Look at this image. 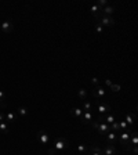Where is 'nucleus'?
Segmentation results:
<instances>
[{
    "label": "nucleus",
    "mask_w": 138,
    "mask_h": 155,
    "mask_svg": "<svg viewBox=\"0 0 138 155\" xmlns=\"http://www.w3.org/2000/svg\"><path fill=\"white\" fill-rule=\"evenodd\" d=\"M130 134H131V132H120L118 133V141L120 143V145L123 147L124 149L127 151H130L131 149V145L128 144V140H130Z\"/></svg>",
    "instance_id": "obj_1"
},
{
    "label": "nucleus",
    "mask_w": 138,
    "mask_h": 155,
    "mask_svg": "<svg viewBox=\"0 0 138 155\" xmlns=\"http://www.w3.org/2000/svg\"><path fill=\"white\" fill-rule=\"evenodd\" d=\"M90 125H91L94 129H97V130H98V133H101V134H107V133H109V132L112 130L109 125L105 123V122H102V121H100V119L93 121Z\"/></svg>",
    "instance_id": "obj_2"
},
{
    "label": "nucleus",
    "mask_w": 138,
    "mask_h": 155,
    "mask_svg": "<svg viewBox=\"0 0 138 155\" xmlns=\"http://www.w3.org/2000/svg\"><path fill=\"white\" fill-rule=\"evenodd\" d=\"M68 147H69V141L66 138H64V137H58V138H55L53 141V148L55 149V151H58V152L66 149Z\"/></svg>",
    "instance_id": "obj_3"
},
{
    "label": "nucleus",
    "mask_w": 138,
    "mask_h": 155,
    "mask_svg": "<svg viewBox=\"0 0 138 155\" xmlns=\"http://www.w3.org/2000/svg\"><path fill=\"white\" fill-rule=\"evenodd\" d=\"M95 19H97V22L98 24H101L102 26H113L115 25V19L112 18V17H108V15H104L102 14V11H101V14H98L97 17H95Z\"/></svg>",
    "instance_id": "obj_4"
},
{
    "label": "nucleus",
    "mask_w": 138,
    "mask_h": 155,
    "mask_svg": "<svg viewBox=\"0 0 138 155\" xmlns=\"http://www.w3.org/2000/svg\"><path fill=\"white\" fill-rule=\"evenodd\" d=\"M95 110L100 112L101 115H105V114H109L112 111V107L109 105L108 103H105V101L98 100V103H95Z\"/></svg>",
    "instance_id": "obj_5"
},
{
    "label": "nucleus",
    "mask_w": 138,
    "mask_h": 155,
    "mask_svg": "<svg viewBox=\"0 0 138 155\" xmlns=\"http://www.w3.org/2000/svg\"><path fill=\"white\" fill-rule=\"evenodd\" d=\"M91 94H93V97L97 100H104L105 96H107V89L102 86H94L93 90H91Z\"/></svg>",
    "instance_id": "obj_6"
},
{
    "label": "nucleus",
    "mask_w": 138,
    "mask_h": 155,
    "mask_svg": "<svg viewBox=\"0 0 138 155\" xmlns=\"http://www.w3.org/2000/svg\"><path fill=\"white\" fill-rule=\"evenodd\" d=\"M36 138H38V141L40 144H43V145H47V144L51 141V136L47 133V132L44 130H40L36 133Z\"/></svg>",
    "instance_id": "obj_7"
},
{
    "label": "nucleus",
    "mask_w": 138,
    "mask_h": 155,
    "mask_svg": "<svg viewBox=\"0 0 138 155\" xmlns=\"http://www.w3.org/2000/svg\"><path fill=\"white\" fill-rule=\"evenodd\" d=\"M93 121H95L94 119V112L93 111H83V115L80 116V122H82V123L90 125Z\"/></svg>",
    "instance_id": "obj_8"
},
{
    "label": "nucleus",
    "mask_w": 138,
    "mask_h": 155,
    "mask_svg": "<svg viewBox=\"0 0 138 155\" xmlns=\"http://www.w3.org/2000/svg\"><path fill=\"white\" fill-rule=\"evenodd\" d=\"M98 119H100V121H102V122H105V123H108L109 126L118 121L116 115H115V114H111V112H109V114H105V115H101V116H98Z\"/></svg>",
    "instance_id": "obj_9"
},
{
    "label": "nucleus",
    "mask_w": 138,
    "mask_h": 155,
    "mask_svg": "<svg viewBox=\"0 0 138 155\" xmlns=\"http://www.w3.org/2000/svg\"><path fill=\"white\" fill-rule=\"evenodd\" d=\"M102 149V154L104 155H118V149L113 144H105Z\"/></svg>",
    "instance_id": "obj_10"
},
{
    "label": "nucleus",
    "mask_w": 138,
    "mask_h": 155,
    "mask_svg": "<svg viewBox=\"0 0 138 155\" xmlns=\"http://www.w3.org/2000/svg\"><path fill=\"white\" fill-rule=\"evenodd\" d=\"M0 29H1V32L3 33H11L13 32V29H14V25H13V22L11 21H3L1 22V25H0Z\"/></svg>",
    "instance_id": "obj_11"
},
{
    "label": "nucleus",
    "mask_w": 138,
    "mask_h": 155,
    "mask_svg": "<svg viewBox=\"0 0 138 155\" xmlns=\"http://www.w3.org/2000/svg\"><path fill=\"white\" fill-rule=\"evenodd\" d=\"M105 136H107L108 144H113V145H115V143H118V133H115V132L111 130L109 133H107Z\"/></svg>",
    "instance_id": "obj_12"
},
{
    "label": "nucleus",
    "mask_w": 138,
    "mask_h": 155,
    "mask_svg": "<svg viewBox=\"0 0 138 155\" xmlns=\"http://www.w3.org/2000/svg\"><path fill=\"white\" fill-rule=\"evenodd\" d=\"M128 144H130L131 147H137V145H138V136H137V132H135V130H131Z\"/></svg>",
    "instance_id": "obj_13"
},
{
    "label": "nucleus",
    "mask_w": 138,
    "mask_h": 155,
    "mask_svg": "<svg viewBox=\"0 0 138 155\" xmlns=\"http://www.w3.org/2000/svg\"><path fill=\"white\" fill-rule=\"evenodd\" d=\"M4 119L7 121V123H13V122H15V119H17V114L8 111L4 114Z\"/></svg>",
    "instance_id": "obj_14"
},
{
    "label": "nucleus",
    "mask_w": 138,
    "mask_h": 155,
    "mask_svg": "<svg viewBox=\"0 0 138 155\" xmlns=\"http://www.w3.org/2000/svg\"><path fill=\"white\" fill-rule=\"evenodd\" d=\"M69 114H70L72 116H75V118L80 119V116L83 115V110H82V108H77V107H75V108H72V110L69 111Z\"/></svg>",
    "instance_id": "obj_15"
},
{
    "label": "nucleus",
    "mask_w": 138,
    "mask_h": 155,
    "mask_svg": "<svg viewBox=\"0 0 138 155\" xmlns=\"http://www.w3.org/2000/svg\"><path fill=\"white\" fill-rule=\"evenodd\" d=\"M93 103L90 101V100H84L82 103V110L83 111H93Z\"/></svg>",
    "instance_id": "obj_16"
},
{
    "label": "nucleus",
    "mask_w": 138,
    "mask_h": 155,
    "mask_svg": "<svg viewBox=\"0 0 138 155\" xmlns=\"http://www.w3.org/2000/svg\"><path fill=\"white\" fill-rule=\"evenodd\" d=\"M101 11H102V14H104V15H108V17H111L113 12H115V8H113L112 6H109V4H108V6L102 7V10H101Z\"/></svg>",
    "instance_id": "obj_17"
},
{
    "label": "nucleus",
    "mask_w": 138,
    "mask_h": 155,
    "mask_svg": "<svg viewBox=\"0 0 138 155\" xmlns=\"http://www.w3.org/2000/svg\"><path fill=\"white\" fill-rule=\"evenodd\" d=\"M101 10H102V7H100L98 4H93V6H91V14H93L94 18L98 14H101Z\"/></svg>",
    "instance_id": "obj_18"
},
{
    "label": "nucleus",
    "mask_w": 138,
    "mask_h": 155,
    "mask_svg": "<svg viewBox=\"0 0 138 155\" xmlns=\"http://www.w3.org/2000/svg\"><path fill=\"white\" fill-rule=\"evenodd\" d=\"M118 123H119L120 132H128L130 130V126L126 123V121H118Z\"/></svg>",
    "instance_id": "obj_19"
},
{
    "label": "nucleus",
    "mask_w": 138,
    "mask_h": 155,
    "mask_svg": "<svg viewBox=\"0 0 138 155\" xmlns=\"http://www.w3.org/2000/svg\"><path fill=\"white\" fill-rule=\"evenodd\" d=\"M126 123L128 125V126H133V125H134V114H130V112H128V114H126Z\"/></svg>",
    "instance_id": "obj_20"
},
{
    "label": "nucleus",
    "mask_w": 138,
    "mask_h": 155,
    "mask_svg": "<svg viewBox=\"0 0 138 155\" xmlns=\"http://www.w3.org/2000/svg\"><path fill=\"white\" fill-rule=\"evenodd\" d=\"M88 151V145H86V144H79L77 145V152L80 155H83L84 152H87Z\"/></svg>",
    "instance_id": "obj_21"
},
{
    "label": "nucleus",
    "mask_w": 138,
    "mask_h": 155,
    "mask_svg": "<svg viewBox=\"0 0 138 155\" xmlns=\"http://www.w3.org/2000/svg\"><path fill=\"white\" fill-rule=\"evenodd\" d=\"M77 94H79V99L80 100H87V90L86 89H79V92H77Z\"/></svg>",
    "instance_id": "obj_22"
},
{
    "label": "nucleus",
    "mask_w": 138,
    "mask_h": 155,
    "mask_svg": "<svg viewBox=\"0 0 138 155\" xmlns=\"http://www.w3.org/2000/svg\"><path fill=\"white\" fill-rule=\"evenodd\" d=\"M17 115H21V116H28V110H26L25 107H18V110H17Z\"/></svg>",
    "instance_id": "obj_23"
},
{
    "label": "nucleus",
    "mask_w": 138,
    "mask_h": 155,
    "mask_svg": "<svg viewBox=\"0 0 138 155\" xmlns=\"http://www.w3.org/2000/svg\"><path fill=\"white\" fill-rule=\"evenodd\" d=\"M0 133H8V123L0 122Z\"/></svg>",
    "instance_id": "obj_24"
},
{
    "label": "nucleus",
    "mask_w": 138,
    "mask_h": 155,
    "mask_svg": "<svg viewBox=\"0 0 138 155\" xmlns=\"http://www.w3.org/2000/svg\"><path fill=\"white\" fill-rule=\"evenodd\" d=\"M94 28H95V31H97V33H104V26H102L101 24H98V22H95Z\"/></svg>",
    "instance_id": "obj_25"
},
{
    "label": "nucleus",
    "mask_w": 138,
    "mask_h": 155,
    "mask_svg": "<svg viewBox=\"0 0 138 155\" xmlns=\"http://www.w3.org/2000/svg\"><path fill=\"white\" fill-rule=\"evenodd\" d=\"M112 92H120V85H115V83H112V86L109 87Z\"/></svg>",
    "instance_id": "obj_26"
},
{
    "label": "nucleus",
    "mask_w": 138,
    "mask_h": 155,
    "mask_svg": "<svg viewBox=\"0 0 138 155\" xmlns=\"http://www.w3.org/2000/svg\"><path fill=\"white\" fill-rule=\"evenodd\" d=\"M6 96H7L6 92L0 89V101H6Z\"/></svg>",
    "instance_id": "obj_27"
},
{
    "label": "nucleus",
    "mask_w": 138,
    "mask_h": 155,
    "mask_svg": "<svg viewBox=\"0 0 138 155\" xmlns=\"http://www.w3.org/2000/svg\"><path fill=\"white\" fill-rule=\"evenodd\" d=\"M49 154H50V155H58L59 152H58V151H55L54 148H49Z\"/></svg>",
    "instance_id": "obj_28"
},
{
    "label": "nucleus",
    "mask_w": 138,
    "mask_h": 155,
    "mask_svg": "<svg viewBox=\"0 0 138 155\" xmlns=\"http://www.w3.org/2000/svg\"><path fill=\"white\" fill-rule=\"evenodd\" d=\"M91 82H93V85H95V86H100V81H98L97 78H93V79H91Z\"/></svg>",
    "instance_id": "obj_29"
},
{
    "label": "nucleus",
    "mask_w": 138,
    "mask_h": 155,
    "mask_svg": "<svg viewBox=\"0 0 138 155\" xmlns=\"http://www.w3.org/2000/svg\"><path fill=\"white\" fill-rule=\"evenodd\" d=\"M4 108H6V103H4V101H0V111L4 110Z\"/></svg>",
    "instance_id": "obj_30"
},
{
    "label": "nucleus",
    "mask_w": 138,
    "mask_h": 155,
    "mask_svg": "<svg viewBox=\"0 0 138 155\" xmlns=\"http://www.w3.org/2000/svg\"><path fill=\"white\" fill-rule=\"evenodd\" d=\"M105 85H107L108 87H111V86H112V81H109V79H107V81H105Z\"/></svg>",
    "instance_id": "obj_31"
},
{
    "label": "nucleus",
    "mask_w": 138,
    "mask_h": 155,
    "mask_svg": "<svg viewBox=\"0 0 138 155\" xmlns=\"http://www.w3.org/2000/svg\"><path fill=\"white\" fill-rule=\"evenodd\" d=\"M0 122H4V114L0 111Z\"/></svg>",
    "instance_id": "obj_32"
},
{
    "label": "nucleus",
    "mask_w": 138,
    "mask_h": 155,
    "mask_svg": "<svg viewBox=\"0 0 138 155\" xmlns=\"http://www.w3.org/2000/svg\"><path fill=\"white\" fill-rule=\"evenodd\" d=\"M133 152H134V154H137V152H138V148H137V147H133Z\"/></svg>",
    "instance_id": "obj_33"
}]
</instances>
